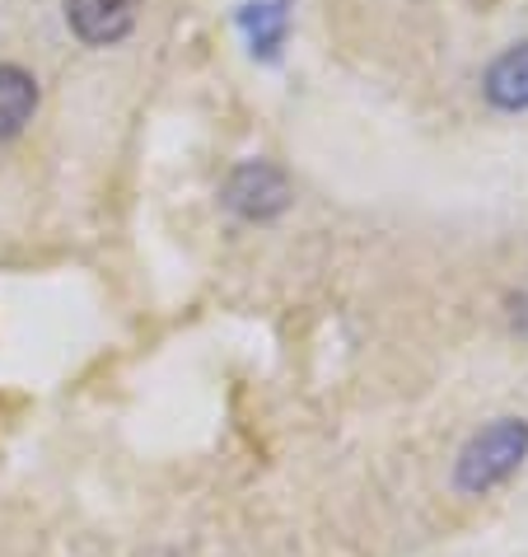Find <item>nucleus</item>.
<instances>
[{"instance_id": "obj_1", "label": "nucleus", "mask_w": 528, "mask_h": 557, "mask_svg": "<svg viewBox=\"0 0 528 557\" xmlns=\"http://www.w3.org/2000/svg\"><path fill=\"white\" fill-rule=\"evenodd\" d=\"M528 459V417H495L473 431L468 445L454 459V492L463 497H487L505 487Z\"/></svg>"}, {"instance_id": "obj_2", "label": "nucleus", "mask_w": 528, "mask_h": 557, "mask_svg": "<svg viewBox=\"0 0 528 557\" xmlns=\"http://www.w3.org/2000/svg\"><path fill=\"white\" fill-rule=\"evenodd\" d=\"M294 202L290 178L272 160H243L235 174L225 178V207L243 215V221H276Z\"/></svg>"}, {"instance_id": "obj_3", "label": "nucleus", "mask_w": 528, "mask_h": 557, "mask_svg": "<svg viewBox=\"0 0 528 557\" xmlns=\"http://www.w3.org/2000/svg\"><path fill=\"white\" fill-rule=\"evenodd\" d=\"M66 24L85 48H113L136 28V5L141 0H61Z\"/></svg>"}, {"instance_id": "obj_4", "label": "nucleus", "mask_w": 528, "mask_h": 557, "mask_svg": "<svg viewBox=\"0 0 528 557\" xmlns=\"http://www.w3.org/2000/svg\"><path fill=\"white\" fill-rule=\"evenodd\" d=\"M481 95L501 113H528V42H515L487 66Z\"/></svg>"}, {"instance_id": "obj_5", "label": "nucleus", "mask_w": 528, "mask_h": 557, "mask_svg": "<svg viewBox=\"0 0 528 557\" xmlns=\"http://www.w3.org/2000/svg\"><path fill=\"white\" fill-rule=\"evenodd\" d=\"M239 28L248 34L253 57L276 61L290 34V0H248V5H239Z\"/></svg>"}, {"instance_id": "obj_6", "label": "nucleus", "mask_w": 528, "mask_h": 557, "mask_svg": "<svg viewBox=\"0 0 528 557\" xmlns=\"http://www.w3.org/2000/svg\"><path fill=\"white\" fill-rule=\"evenodd\" d=\"M38 113V81L34 71L0 61V141L20 136Z\"/></svg>"}, {"instance_id": "obj_7", "label": "nucleus", "mask_w": 528, "mask_h": 557, "mask_svg": "<svg viewBox=\"0 0 528 557\" xmlns=\"http://www.w3.org/2000/svg\"><path fill=\"white\" fill-rule=\"evenodd\" d=\"M510 323H515L519 337H528V286H519L515 296H510Z\"/></svg>"}]
</instances>
